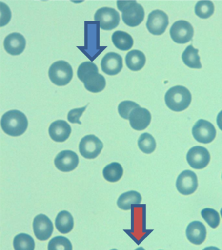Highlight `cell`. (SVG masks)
I'll use <instances>...</instances> for the list:
<instances>
[{"label": "cell", "instance_id": "1", "mask_svg": "<svg viewBox=\"0 0 222 250\" xmlns=\"http://www.w3.org/2000/svg\"><path fill=\"white\" fill-rule=\"evenodd\" d=\"M77 76L82 82L85 89L91 93H99L106 87V79L99 73V68L95 63L85 62L79 66Z\"/></svg>", "mask_w": 222, "mask_h": 250}, {"label": "cell", "instance_id": "2", "mask_svg": "<svg viewBox=\"0 0 222 250\" xmlns=\"http://www.w3.org/2000/svg\"><path fill=\"white\" fill-rule=\"evenodd\" d=\"M1 126L5 134L13 137L24 134L28 127V121L22 111L10 110L1 117Z\"/></svg>", "mask_w": 222, "mask_h": 250}, {"label": "cell", "instance_id": "3", "mask_svg": "<svg viewBox=\"0 0 222 250\" xmlns=\"http://www.w3.org/2000/svg\"><path fill=\"white\" fill-rule=\"evenodd\" d=\"M167 106L171 110L182 111L188 108L192 101L190 91L184 86L177 85L171 87L165 95Z\"/></svg>", "mask_w": 222, "mask_h": 250}, {"label": "cell", "instance_id": "4", "mask_svg": "<svg viewBox=\"0 0 222 250\" xmlns=\"http://www.w3.org/2000/svg\"><path fill=\"white\" fill-rule=\"evenodd\" d=\"M118 9L122 12L124 23L130 27H136L143 21L145 17L143 7L136 1H118Z\"/></svg>", "mask_w": 222, "mask_h": 250}, {"label": "cell", "instance_id": "5", "mask_svg": "<svg viewBox=\"0 0 222 250\" xmlns=\"http://www.w3.org/2000/svg\"><path fill=\"white\" fill-rule=\"evenodd\" d=\"M48 76L52 83L55 85H67L73 79V68L71 64L65 61H58L50 66Z\"/></svg>", "mask_w": 222, "mask_h": 250}, {"label": "cell", "instance_id": "6", "mask_svg": "<svg viewBox=\"0 0 222 250\" xmlns=\"http://www.w3.org/2000/svg\"><path fill=\"white\" fill-rule=\"evenodd\" d=\"M95 21H99L101 29L112 30L118 26L120 16L116 9L110 7H102L97 10L94 16Z\"/></svg>", "mask_w": 222, "mask_h": 250}, {"label": "cell", "instance_id": "7", "mask_svg": "<svg viewBox=\"0 0 222 250\" xmlns=\"http://www.w3.org/2000/svg\"><path fill=\"white\" fill-rule=\"evenodd\" d=\"M103 143L95 135H87L81 139L79 144L81 155L86 159H94L102 151Z\"/></svg>", "mask_w": 222, "mask_h": 250}, {"label": "cell", "instance_id": "8", "mask_svg": "<svg viewBox=\"0 0 222 250\" xmlns=\"http://www.w3.org/2000/svg\"><path fill=\"white\" fill-rule=\"evenodd\" d=\"M192 134L197 142L207 144L215 139L216 130L215 127L209 121L200 119L193 127Z\"/></svg>", "mask_w": 222, "mask_h": 250}, {"label": "cell", "instance_id": "9", "mask_svg": "<svg viewBox=\"0 0 222 250\" xmlns=\"http://www.w3.org/2000/svg\"><path fill=\"white\" fill-rule=\"evenodd\" d=\"M171 39L178 44H186L194 36V27L188 21H175L170 29Z\"/></svg>", "mask_w": 222, "mask_h": 250}, {"label": "cell", "instance_id": "10", "mask_svg": "<svg viewBox=\"0 0 222 250\" xmlns=\"http://www.w3.org/2000/svg\"><path fill=\"white\" fill-rule=\"evenodd\" d=\"M169 24L168 16L161 10H155L149 14L147 27L149 32L155 35H162Z\"/></svg>", "mask_w": 222, "mask_h": 250}, {"label": "cell", "instance_id": "11", "mask_svg": "<svg viewBox=\"0 0 222 250\" xmlns=\"http://www.w3.org/2000/svg\"><path fill=\"white\" fill-rule=\"evenodd\" d=\"M186 160L191 167L196 169H204L209 164L210 152L203 146H194L187 153Z\"/></svg>", "mask_w": 222, "mask_h": 250}, {"label": "cell", "instance_id": "12", "mask_svg": "<svg viewBox=\"0 0 222 250\" xmlns=\"http://www.w3.org/2000/svg\"><path fill=\"white\" fill-rule=\"evenodd\" d=\"M198 187V177L194 172L185 170L177 177L176 187L177 190L184 195L194 193Z\"/></svg>", "mask_w": 222, "mask_h": 250}, {"label": "cell", "instance_id": "13", "mask_svg": "<svg viewBox=\"0 0 222 250\" xmlns=\"http://www.w3.org/2000/svg\"><path fill=\"white\" fill-rule=\"evenodd\" d=\"M33 228L35 236L38 240L45 241L51 237L54 231L52 221L44 214H39L34 218Z\"/></svg>", "mask_w": 222, "mask_h": 250}, {"label": "cell", "instance_id": "14", "mask_svg": "<svg viewBox=\"0 0 222 250\" xmlns=\"http://www.w3.org/2000/svg\"><path fill=\"white\" fill-rule=\"evenodd\" d=\"M79 163V158L77 154L69 150L60 152L54 160L56 168L63 172L73 171L77 167Z\"/></svg>", "mask_w": 222, "mask_h": 250}, {"label": "cell", "instance_id": "15", "mask_svg": "<svg viewBox=\"0 0 222 250\" xmlns=\"http://www.w3.org/2000/svg\"><path fill=\"white\" fill-rule=\"evenodd\" d=\"M130 126L134 130L141 131L147 128L151 121L150 111L143 107H138L134 109L129 117Z\"/></svg>", "mask_w": 222, "mask_h": 250}, {"label": "cell", "instance_id": "16", "mask_svg": "<svg viewBox=\"0 0 222 250\" xmlns=\"http://www.w3.org/2000/svg\"><path fill=\"white\" fill-rule=\"evenodd\" d=\"M123 63L120 54L115 52L106 54L101 61V68L105 74L114 76L121 71Z\"/></svg>", "mask_w": 222, "mask_h": 250}, {"label": "cell", "instance_id": "17", "mask_svg": "<svg viewBox=\"0 0 222 250\" xmlns=\"http://www.w3.org/2000/svg\"><path fill=\"white\" fill-rule=\"evenodd\" d=\"M25 37L19 33H13L5 37L3 46L8 54L18 56L22 54L26 48Z\"/></svg>", "mask_w": 222, "mask_h": 250}, {"label": "cell", "instance_id": "18", "mask_svg": "<svg viewBox=\"0 0 222 250\" xmlns=\"http://www.w3.org/2000/svg\"><path fill=\"white\" fill-rule=\"evenodd\" d=\"M48 132L52 140L61 143L65 142L69 138L72 129L65 121L58 120L50 125Z\"/></svg>", "mask_w": 222, "mask_h": 250}, {"label": "cell", "instance_id": "19", "mask_svg": "<svg viewBox=\"0 0 222 250\" xmlns=\"http://www.w3.org/2000/svg\"><path fill=\"white\" fill-rule=\"evenodd\" d=\"M186 237L191 243L200 245L203 243L206 237V229L204 225L199 221H194L189 224L186 230Z\"/></svg>", "mask_w": 222, "mask_h": 250}, {"label": "cell", "instance_id": "20", "mask_svg": "<svg viewBox=\"0 0 222 250\" xmlns=\"http://www.w3.org/2000/svg\"><path fill=\"white\" fill-rule=\"evenodd\" d=\"M126 66L132 71H138L145 66L146 58L141 51L133 50L126 54L125 58Z\"/></svg>", "mask_w": 222, "mask_h": 250}, {"label": "cell", "instance_id": "21", "mask_svg": "<svg viewBox=\"0 0 222 250\" xmlns=\"http://www.w3.org/2000/svg\"><path fill=\"white\" fill-rule=\"evenodd\" d=\"M55 224L58 231L62 234L69 233L73 229V217L67 210L61 211L56 217Z\"/></svg>", "mask_w": 222, "mask_h": 250}, {"label": "cell", "instance_id": "22", "mask_svg": "<svg viewBox=\"0 0 222 250\" xmlns=\"http://www.w3.org/2000/svg\"><path fill=\"white\" fill-rule=\"evenodd\" d=\"M141 200V195L140 193L136 191H130L121 195L117 204L122 210H128L131 209L132 205L140 204Z\"/></svg>", "mask_w": 222, "mask_h": 250}, {"label": "cell", "instance_id": "23", "mask_svg": "<svg viewBox=\"0 0 222 250\" xmlns=\"http://www.w3.org/2000/svg\"><path fill=\"white\" fill-rule=\"evenodd\" d=\"M112 40L115 46L122 51L129 50L133 46L134 40L131 35L122 31H116L113 33Z\"/></svg>", "mask_w": 222, "mask_h": 250}, {"label": "cell", "instance_id": "24", "mask_svg": "<svg viewBox=\"0 0 222 250\" xmlns=\"http://www.w3.org/2000/svg\"><path fill=\"white\" fill-rule=\"evenodd\" d=\"M199 50L194 48L192 45L187 47L182 53L183 62L191 68H201L202 67L200 62V57L198 55Z\"/></svg>", "mask_w": 222, "mask_h": 250}, {"label": "cell", "instance_id": "25", "mask_svg": "<svg viewBox=\"0 0 222 250\" xmlns=\"http://www.w3.org/2000/svg\"><path fill=\"white\" fill-rule=\"evenodd\" d=\"M123 175V168L120 163L112 162L103 169V176L107 181L116 183L120 181Z\"/></svg>", "mask_w": 222, "mask_h": 250}, {"label": "cell", "instance_id": "26", "mask_svg": "<svg viewBox=\"0 0 222 250\" xmlns=\"http://www.w3.org/2000/svg\"><path fill=\"white\" fill-rule=\"evenodd\" d=\"M13 246L15 250H34L36 244L32 236L26 233H20L15 236Z\"/></svg>", "mask_w": 222, "mask_h": 250}, {"label": "cell", "instance_id": "27", "mask_svg": "<svg viewBox=\"0 0 222 250\" xmlns=\"http://www.w3.org/2000/svg\"><path fill=\"white\" fill-rule=\"evenodd\" d=\"M138 146L142 152L145 154H151L157 147L155 138L149 133H143L138 139Z\"/></svg>", "mask_w": 222, "mask_h": 250}, {"label": "cell", "instance_id": "28", "mask_svg": "<svg viewBox=\"0 0 222 250\" xmlns=\"http://www.w3.org/2000/svg\"><path fill=\"white\" fill-rule=\"evenodd\" d=\"M214 12V5L210 1H199L195 7V13L202 19H208L213 15Z\"/></svg>", "mask_w": 222, "mask_h": 250}, {"label": "cell", "instance_id": "29", "mask_svg": "<svg viewBox=\"0 0 222 250\" xmlns=\"http://www.w3.org/2000/svg\"><path fill=\"white\" fill-rule=\"evenodd\" d=\"M48 250H73V245L67 238L58 236L48 242Z\"/></svg>", "mask_w": 222, "mask_h": 250}, {"label": "cell", "instance_id": "30", "mask_svg": "<svg viewBox=\"0 0 222 250\" xmlns=\"http://www.w3.org/2000/svg\"><path fill=\"white\" fill-rule=\"evenodd\" d=\"M202 216L208 226L212 229H215L219 226L220 217L217 211L213 208H206L202 210Z\"/></svg>", "mask_w": 222, "mask_h": 250}, {"label": "cell", "instance_id": "31", "mask_svg": "<svg viewBox=\"0 0 222 250\" xmlns=\"http://www.w3.org/2000/svg\"><path fill=\"white\" fill-rule=\"evenodd\" d=\"M140 105L135 102L125 101L121 102L118 105V112L120 116L124 119H129L131 111Z\"/></svg>", "mask_w": 222, "mask_h": 250}, {"label": "cell", "instance_id": "32", "mask_svg": "<svg viewBox=\"0 0 222 250\" xmlns=\"http://www.w3.org/2000/svg\"><path fill=\"white\" fill-rule=\"evenodd\" d=\"M87 107V105H85V107L72 109L68 113V121L71 123H78V124L81 125V123L80 121V118L82 116L83 113L84 112Z\"/></svg>", "mask_w": 222, "mask_h": 250}, {"label": "cell", "instance_id": "33", "mask_svg": "<svg viewBox=\"0 0 222 250\" xmlns=\"http://www.w3.org/2000/svg\"><path fill=\"white\" fill-rule=\"evenodd\" d=\"M216 122H217L218 127L222 131V110L218 113Z\"/></svg>", "mask_w": 222, "mask_h": 250}, {"label": "cell", "instance_id": "34", "mask_svg": "<svg viewBox=\"0 0 222 250\" xmlns=\"http://www.w3.org/2000/svg\"><path fill=\"white\" fill-rule=\"evenodd\" d=\"M202 250H220L219 248L214 247V246H209V247H206L204 248Z\"/></svg>", "mask_w": 222, "mask_h": 250}, {"label": "cell", "instance_id": "35", "mask_svg": "<svg viewBox=\"0 0 222 250\" xmlns=\"http://www.w3.org/2000/svg\"><path fill=\"white\" fill-rule=\"evenodd\" d=\"M134 250H145L144 249V248L143 247H140V248H136V249Z\"/></svg>", "mask_w": 222, "mask_h": 250}, {"label": "cell", "instance_id": "36", "mask_svg": "<svg viewBox=\"0 0 222 250\" xmlns=\"http://www.w3.org/2000/svg\"><path fill=\"white\" fill-rule=\"evenodd\" d=\"M220 214H221L222 218V208H221V210H220Z\"/></svg>", "mask_w": 222, "mask_h": 250}, {"label": "cell", "instance_id": "37", "mask_svg": "<svg viewBox=\"0 0 222 250\" xmlns=\"http://www.w3.org/2000/svg\"><path fill=\"white\" fill-rule=\"evenodd\" d=\"M117 250V249H112V250Z\"/></svg>", "mask_w": 222, "mask_h": 250}, {"label": "cell", "instance_id": "38", "mask_svg": "<svg viewBox=\"0 0 222 250\" xmlns=\"http://www.w3.org/2000/svg\"></svg>", "mask_w": 222, "mask_h": 250}, {"label": "cell", "instance_id": "39", "mask_svg": "<svg viewBox=\"0 0 222 250\" xmlns=\"http://www.w3.org/2000/svg\"></svg>", "mask_w": 222, "mask_h": 250}]
</instances>
